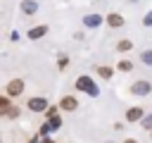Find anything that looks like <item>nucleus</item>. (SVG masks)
I'll list each match as a JSON object with an SVG mask.
<instances>
[{"mask_svg":"<svg viewBox=\"0 0 152 143\" xmlns=\"http://www.w3.org/2000/svg\"><path fill=\"white\" fill-rule=\"evenodd\" d=\"M45 33H48V26H45V24H40V26H33V29L28 31V38H33V41H36V38H43Z\"/></svg>","mask_w":152,"mask_h":143,"instance_id":"8","label":"nucleus"},{"mask_svg":"<svg viewBox=\"0 0 152 143\" xmlns=\"http://www.w3.org/2000/svg\"><path fill=\"white\" fill-rule=\"evenodd\" d=\"M124 143H138V141H135V138H128V141H124Z\"/></svg>","mask_w":152,"mask_h":143,"instance_id":"18","label":"nucleus"},{"mask_svg":"<svg viewBox=\"0 0 152 143\" xmlns=\"http://www.w3.org/2000/svg\"><path fill=\"white\" fill-rule=\"evenodd\" d=\"M43 143H55V141H50V138H45V141H43Z\"/></svg>","mask_w":152,"mask_h":143,"instance_id":"19","label":"nucleus"},{"mask_svg":"<svg viewBox=\"0 0 152 143\" xmlns=\"http://www.w3.org/2000/svg\"><path fill=\"white\" fill-rule=\"evenodd\" d=\"M0 143H2V141H0Z\"/></svg>","mask_w":152,"mask_h":143,"instance_id":"20","label":"nucleus"},{"mask_svg":"<svg viewBox=\"0 0 152 143\" xmlns=\"http://www.w3.org/2000/svg\"><path fill=\"white\" fill-rule=\"evenodd\" d=\"M21 12H24L26 17L36 14V12H38V2H36V0H24V2H21Z\"/></svg>","mask_w":152,"mask_h":143,"instance_id":"6","label":"nucleus"},{"mask_svg":"<svg viewBox=\"0 0 152 143\" xmlns=\"http://www.w3.org/2000/svg\"><path fill=\"white\" fill-rule=\"evenodd\" d=\"M133 69V64L128 62V60H124V62H119V72H131Z\"/></svg>","mask_w":152,"mask_h":143,"instance_id":"14","label":"nucleus"},{"mask_svg":"<svg viewBox=\"0 0 152 143\" xmlns=\"http://www.w3.org/2000/svg\"><path fill=\"white\" fill-rule=\"evenodd\" d=\"M142 126H145V129H152V117H147V119L142 122Z\"/></svg>","mask_w":152,"mask_h":143,"instance_id":"16","label":"nucleus"},{"mask_svg":"<svg viewBox=\"0 0 152 143\" xmlns=\"http://www.w3.org/2000/svg\"><path fill=\"white\" fill-rule=\"evenodd\" d=\"M26 107H28L31 112H45L48 102H45V98H31V100L26 102Z\"/></svg>","mask_w":152,"mask_h":143,"instance_id":"4","label":"nucleus"},{"mask_svg":"<svg viewBox=\"0 0 152 143\" xmlns=\"http://www.w3.org/2000/svg\"><path fill=\"white\" fill-rule=\"evenodd\" d=\"M112 72H114L112 67H97V74H100L102 79H109V76H112Z\"/></svg>","mask_w":152,"mask_h":143,"instance_id":"11","label":"nucleus"},{"mask_svg":"<svg viewBox=\"0 0 152 143\" xmlns=\"http://www.w3.org/2000/svg\"><path fill=\"white\" fill-rule=\"evenodd\" d=\"M10 107H12V105H10V98H0V117H5Z\"/></svg>","mask_w":152,"mask_h":143,"instance_id":"10","label":"nucleus"},{"mask_svg":"<svg viewBox=\"0 0 152 143\" xmlns=\"http://www.w3.org/2000/svg\"><path fill=\"white\" fill-rule=\"evenodd\" d=\"M107 24L112 29H119V26H124V17L119 12H112V14H107Z\"/></svg>","mask_w":152,"mask_h":143,"instance_id":"7","label":"nucleus"},{"mask_svg":"<svg viewBox=\"0 0 152 143\" xmlns=\"http://www.w3.org/2000/svg\"><path fill=\"white\" fill-rule=\"evenodd\" d=\"M86 24H88V26H97V24H100V17H97V14H95V17L90 14V17H86Z\"/></svg>","mask_w":152,"mask_h":143,"instance_id":"13","label":"nucleus"},{"mask_svg":"<svg viewBox=\"0 0 152 143\" xmlns=\"http://www.w3.org/2000/svg\"><path fill=\"white\" fill-rule=\"evenodd\" d=\"M131 48H133L131 41H119V45H116V50H121V52H126V50H131Z\"/></svg>","mask_w":152,"mask_h":143,"instance_id":"12","label":"nucleus"},{"mask_svg":"<svg viewBox=\"0 0 152 143\" xmlns=\"http://www.w3.org/2000/svg\"><path fill=\"white\" fill-rule=\"evenodd\" d=\"M5 91H7V98H17V95L24 93V81H21V79H12V81L5 86Z\"/></svg>","mask_w":152,"mask_h":143,"instance_id":"2","label":"nucleus"},{"mask_svg":"<svg viewBox=\"0 0 152 143\" xmlns=\"http://www.w3.org/2000/svg\"><path fill=\"white\" fill-rule=\"evenodd\" d=\"M140 117H142V110H140V107H131V110L126 112V119H128V122H135V119H140Z\"/></svg>","mask_w":152,"mask_h":143,"instance_id":"9","label":"nucleus"},{"mask_svg":"<svg viewBox=\"0 0 152 143\" xmlns=\"http://www.w3.org/2000/svg\"><path fill=\"white\" fill-rule=\"evenodd\" d=\"M76 88H78V91H86L88 95H97V86H95V81L88 79V76H78V79H76Z\"/></svg>","mask_w":152,"mask_h":143,"instance_id":"1","label":"nucleus"},{"mask_svg":"<svg viewBox=\"0 0 152 143\" xmlns=\"http://www.w3.org/2000/svg\"><path fill=\"white\" fill-rule=\"evenodd\" d=\"M78 107V100L74 98V95H64L62 100H59V110H66V112H74Z\"/></svg>","mask_w":152,"mask_h":143,"instance_id":"3","label":"nucleus"},{"mask_svg":"<svg viewBox=\"0 0 152 143\" xmlns=\"http://www.w3.org/2000/svg\"><path fill=\"white\" fill-rule=\"evenodd\" d=\"M145 24H147V26L152 24V12H147V17H145Z\"/></svg>","mask_w":152,"mask_h":143,"instance_id":"17","label":"nucleus"},{"mask_svg":"<svg viewBox=\"0 0 152 143\" xmlns=\"http://www.w3.org/2000/svg\"><path fill=\"white\" fill-rule=\"evenodd\" d=\"M142 62L152 64V50H145V52H142Z\"/></svg>","mask_w":152,"mask_h":143,"instance_id":"15","label":"nucleus"},{"mask_svg":"<svg viewBox=\"0 0 152 143\" xmlns=\"http://www.w3.org/2000/svg\"><path fill=\"white\" fill-rule=\"evenodd\" d=\"M152 91V86L147 83V81H135L133 86H131V93H135V95H147Z\"/></svg>","mask_w":152,"mask_h":143,"instance_id":"5","label":"nucleus"}]
</instances>
